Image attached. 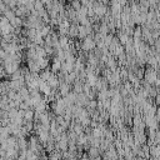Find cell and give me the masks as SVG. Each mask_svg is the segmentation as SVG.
<instances>
[{
    "instance_id": "cell-4",
    "label": "cell",
    "mask_w": 160,
    "mask_h": 160,
    "mask_svg": "<svg viewBox=\"0 0 160 160\" xmlns=\"http://www.w3.org/2000/svg\"><path fill=\"white\" fill-rule=\"evenodd\" d=\"M2 39V35H1V31H0V40Z\"/></svg>"
},
{
    "instance_id": "cell-2",
    "label": "cell",
    "mask_w": 160,
    "mask_h": 160,
    "mask_svg": "<svg viewBox=\"0 0 160 160\" xmlns=\"http://www.w3.org/2000/svg\"><path fill=\"white\" fill-rule=\"evenodd\" d=\"M10 24H11L14 28H18V26L21 25V19H20L19 16H15L12 20H10Z\"/></svg>"
},
{
    "instance_id": "cell-3",
    "label": "cell",
    "mask_w": 160,
    "mask_h": 160,
    "mask_svg": "<svg viewBox=\"0 0 160 160\" xmlns=\"http://www.w3.org/2000/svg\"><path fill=\"white\" fill-rule=\"evenodd\" d=\"M1 129H2V124L0 122V131H1Z\"/></svg>"
},
{
    "instance_id": "cell-1",
    "label": "cell",
    "mask_w": 160,
    "mask_h": 160,
    "mask_svg": "<svg viewBox=\"0 0 160 160\" xmlns=\"http://www.w3.org/2000/svg\"><path fill=\"white\" fill-rule=\"evenodd\" d=\"M4 16H6L9 20H12L16 15H15V11L14 10H10V9H6L5 11H4Z\"/></svg>"
}]
</instances>
